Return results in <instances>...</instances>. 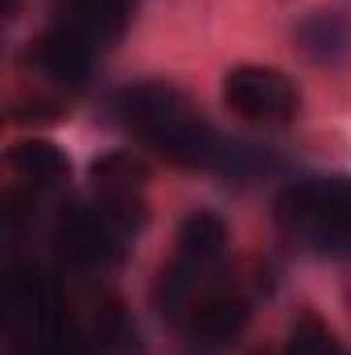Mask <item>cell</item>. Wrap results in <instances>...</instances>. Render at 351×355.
Segmentation results:
<instances>
[{"mask_svg": "<svg viewBox=\"0 0 351 355\" xmlns=\"http://www.w3.org/2000/svg\"><path fill=\"white\" fill-rule=\"evenodd\" d=\"M116 116H120V124L132 137L153 145L174 166L207 170V174H228V178H248L261 170V153H252L240 141H228L170 83L124 87L116 95Z\"/></svg>", "mask_w": 351, "mask_h": 355, "instance_id": "cell-1", "label": "cell"}, {"mask_svg": "<svg viewBox=\"0 0 351 355\" xmlns=\"http://www.w3.org/2000/svg\"><path fill=\"white\" fill-rule=\"evenodd\" d=\"M277 227L314 257H351V178H298L273 198Z\"/></svg>", "mask_w": 351, "mask_h": 355, "instance_id": "cell-2", "label": "cell"}, {"mask_svg": "<svg viewBox=\"0 0 351 355\" xmlns=\"http://www.w3.org/2000/svg\"><path fill=\"white\" fill-rule=\"evenodd\" d=\"M223 248H228V227H223L219 215L194 211V215L182 219L174 261L162 272V285H157V306H162V314H182V306L194 302L198 281L219 265Z\"/></svg>", "mask_w": 351, "mask_h": 355, "instance_id": "cell-3", "label": "cell"}, {"mask_svg": "<svg viewBox=\"0 0 351 355\" xmlns=\"http://www.w3.org/2000/svg\"><path fill=\"white\" fill-rule=\"evenodd\" d=\"M223 103L257 124H289L302 107V95L293 87V79L277 67L261 62H240L223 75Z\"/></svg>", "mask_w": 351, "mask_h": 355, "instance_id": "cell-4", "label": "cell"}, {"mask_svg": "<svg viewBox=\"0 0 351 355\" xmlns=\"http://www.w3.org/2000/svg\"><path fill=\"white\" fill-rule=\"evenodd\" d=\"M248 314L252 310L236 289H207L203 297L190 302V310L182 318V335L194 352H219L244 335Z\"/></svg>", "mask_w": 351, "mask_h": 355, "instance_id": "cell-5", "label": "cell"}, {"mask_svg": "<svg viewBox=\"0 0 351 355\" xmlns=\"http://www.w3.org/2000/svg\"><path fill=\"white\" fill-rule=\"evenodd\" d=\"M124 236L99 215V207H75L58 223V244L79 261V265H112L120 257Z\"/></svg>", "mask_w": 351, "mask_h": 355, "instance_id": "cell-6", "label": "cell"}, {"mask_svg": "<svg viewBox=\"0 0 351 355\" xmlns=\"http://www.w3.org/2000/svg\"><path fill=\"white\" fill-rule=\"evenodd\" d=\"M128 17H132V0H62L58 25L83 37L91 50H103L128 29Z\"/></svg>", "mask_w": 351, "mask_h": 355, "instance_id": "cell-7", "label": "cell"}, {"mask_svg": "<svg viewBox=\"0 0 351 355\" xmlns=\"http://www.w3.org/2000/svg\"><path fill=\"white\" fill-rule=\"evenodd\" d=\"M298 46H302L306 58L335 67V62L351 58V21L343 12L318 8V12H310V17L298 25Z\"/></svg>", "mask_w": 351, "mask_h": 355, "instance_id": "cell-8", "label": "cell"}, {"mask_svg": "<svg viewBox=\"0 0 351 355\" xmlns=\"http://www.w3.org/2000/svg\"><path fill=\"white\" fill-rule=\"evenodd\" d=\"M37 62H42L58 83H83V79L91 75L95 50H91L83 37H75L71 29L54 25V29L37 42Z\"/></svg>", "mask_w": 351, "mask_h": 355, "instance_id": "cell-9", "label": "cell"}, {"mask_svg": "<svg viewBox=\"0 0 351 355\" xmlns=\"http://www.w3.org/2000/svg\"><path fill=\"white\" fill-rule=\"evenodd\" d=\"M8 166L33 182H62L71 174V157L54 141H17L8 149Z\"/></svg>", "mask_w": 351, "mask_h": 355, "instance_id": "cell-10", "label": "cell"}, {"mask_svg": "<svg viewBox=\"0 0 351 355\" xmlns=\"http://www.w3.org/2000/svg\"><path fill=\"white\" fill-rule=\"evenodd\" d=\"M281 355H348V347L335 339V331H331V327H323V318L302 314V318L289 327Z\"/></svg>", "mask_w": 351, "mask_h": 355, "instance_id": "cell-11", "label": "cell"}]
</instances>
